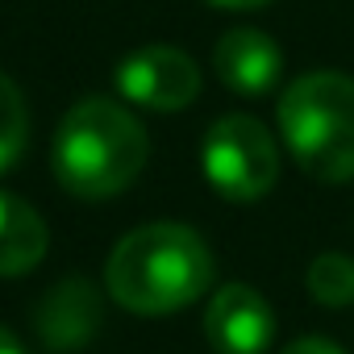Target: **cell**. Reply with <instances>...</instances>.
<instances>
[{
	"label": "cell",
	"mask_w": 354,
	"mask_h": 354,
	"mask_svg": "<svg viewBox=\"0 0 354 354\" xmlns=\"http://www.w3.org/2000/svg\"><path fill=\"white\" fill-rule=\"evenodd\" d=\"M213 250L192 225L154 221L129 230L104 263L109 296L138 317H167L213 288Z\"/></svg>",
	"instance_id": "obj_1"
},
{
	"label": "cell",
	"mask_w": 354,
	"mask_h": 354,
	"mask_svg": "<svg viewBox=\"0 0 354 354\" xmlns=\"http://www.w3.org/2000/svg\"><path fill=\"white\" fill-rule=\"evenodd\" d=\"M150 158V138L142 121L109 100V96H88L75 100L50 146V167L63 192L75 201H109L125 192Z\"/></svg>",
	"instance_id": "obj_2"
},
{
	"label": "cell",
	"mask_w": 354,
	"mask_h": 354,
	"mask_svg": "<svg viewBox=\"0 0 354 354\" xmlns=\"http://www.w3.org/2000/svg\"><path fill=\"white\" fill-rule=\"evenodd\" d=\"M279 133L304 175L325 184L354 180V80L342 71L296 75L279 104Z\"/></svg>",
	"instance_id": "obj_3"
},
{
	"label": "cell",
	"mask_w": 354,
	"mask_h": 354,
	"mask_svg": "<svg viewBox=\"0 0 354 354\" xmlns=\"http://www.w3.org/2000/svg\"><path fill=\"white\" fill-rule=\"evenodd\" d=\"M201 167L217 196L230 205H254L279 180V146L250 113H225L205 133Z\"/></svg>",
	"instance_id": "obj_4"
},
{
	"label": "cell",
	"mask_w": 354,
	"mask_h": 354,
	"mask_svg": "<svg viewBox=\"0 0 354 354\" xmlns=\"http://www.w3.org/2000/svg\"><path fill=\"white\" fill-rule=\"evenodd\" d=\"M117 92L138 109L175 113L201 96V67L192 63V55L175 46H142L129 59H121Z\"/></svg>",
	"instance_id": "obj_5"
},
{
	"label": "cell",
	"mask_w": 354,
	"mask_h": 354,
	"mask_svg": "<svg viewBox=\"0 0 354 354\" xmlns=\"http://www.w3.org/2000/svg\"><path fill=\"white\" fill-rule=\"evenodd\" d=\"M205 333L217 354H263L275 337V313L250 283H225L205 308Z\"/></svg>",
	"instance_id": "obj_6"
},
{
	"label": "cell",
	"mask_w": 354,
	"mask_h": 354,
	"mask_svg": "<svg viewBox=\"0 0 354 354\" xmlns=\"http://www.w3.org/2000/svg\"><path fill=\"white\" fill-rule=\"evenodd\" d=\"M217 80L238 96H267L283 75V50L263 30H230L213 46Z\"/></svg>",
	"instance_id": "obj_7"
},
{
	"label": "cell",
	"mask_w": 354,
	"mask_h": 354,
	"mask_svg": "<svg viewBox=\"0 0 354 354\" xmlns=\"http://www.w3.org/2000/svg\"><path fill=\"white\" fill-rule=\"evenodd\" d=\"M34 321H38V333L46 346L75 350V346L92 342V333L100 329V296L88 279H63L42 296Z\"/></svg>",
	"instance_id": "obj_8"
},
{
	"label": "cell",
	"mask_w": 354,
	"mask_h": 354,
	"mask_svg": "<svg viewBox=\"0 0 354 354\" xmlns=\"http://www.w3.org/2000/svg\"><path fill=\"white\" fill-rule=\"evenodd\" d=\"M50 234L38 209H30L21 196L0 192V279L30 275L46 259Z\"/></svg>",
	"instance_id": "obj_9"
},
{
	"label": "cell",
	"mask_w": 354,
	"mask_h": 354,
	"mask_svg": "<svg viewBox=\"0 0 354 354\" xmlns=\"http://www.w3.org/2000/svg\"><path fill=\"white\" fill-rule=\"evenodd\" d=\"M304 283H308V296L317 304L346 308V304H354V259L350 254H337V250L317 254L308 263V279Z\"/></svg>",
	"instance_id": "obj_10"
},
{
	"label": "cell",
	"mask_w": 354,
	"mask_h": 354,
	"mask_svg": "<svg viewBox=\"0 0 354 354\" xmlns=\"http://www.w3.org/2000/svg\"><path fill=\"white\" fill-rule=\"evenodd\" d=\"M26 142H30V109H26V96H21V88L5 71H0V175H5L26 154Z\"/></svg>",
	"instance_id": "obj_11"
},
{
	"label": "cell",
	"mask_w": 354,
	"mask_h": 354,
	"mask_svg": "<svg viewBox=\"0 0 354 354\" xmlns=\"http://www.w3.org/2000/svg\"><path fill=\"white\" fill-rule=\"evenodd\" d=\"M283 354H342V350L325 337H296V342L283 346Z\"/></svg>",
	"instance_id": "obj_12"
},
{
	"label": "cell",
	"mask_w": 354,
	"mask_h": 354,
	"mask_svg": "<svg viewBox=\"0 0 354 354\" xmlns=\"http://www.w3.org/2000/svg\"><path fill=\"white\" fill-rule=\"evenodd\" d=\"M209 5H217V9H267L271 0H209Z\"/></svg>",
	"instance_id": "obj_13"
},
{
	"label": "cell",
	"mask_w": 354,
	"mask_h": 354,
	"mask_svg": "<svg viewBox=\"0 0 354 354\" xmlns=\"http://www.w3.org/2000/svg\"><path fill=\"white\" fill-rule=\"evenodd\" d=\"M0 354H26V350H21V342H17L5 325H0Z\"/></svg>",
	"instance_id": "obj_14"
}]
</instances>
